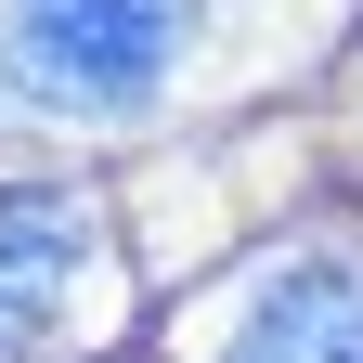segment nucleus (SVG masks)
I'll use <instances>...</instances> for the list:
<instances>
[{
  "label": "nucleus",
  "instance_id": "1",
  "mask_svg": "<svg viewBox=\"0 0 363 363\" xmlns=\"http://www.w3.org/2000/svg\"><path fill=\"white\" fill-rule=\"evenodd\" d=\"M195 52V0H13V78L52 117H130Z\"/></svg>",
  "mask_w": 363,
  "mask_h": 363
},
{
  "label": "nucleus",
  "instance_id": "2",
  "mask_svg": "<svg viewBox=\"0 0 363 363\" xmlns=\"http://www.w3.org/2000/svg\"><path fill=\"white\" fill-rule=\"evenodd\" d=\"M78 272H91V208L78 195H0V363H26L65 325Z\"/></svg>",
  "mask_w": 363,
  "mask_h": 363
},
{
  "label": "nucleus",
  "instance_id": "3",
  "mask_svg": "<svg viewBox=\"0 0 363 363\" xmlns=\"http://www.w3.org/2000/svg\"><path fill=\"white\" fill-rule=\"evenodd\" d=\"M220 363H363V272L350 259H286L234 311Z\"/></svg>",
  "mask_w": 363,
  "mask_h": 363
}]
</instances>
